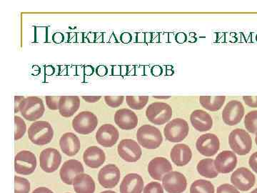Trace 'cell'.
<instances>
[{
    "mask_svg": "<svg viewBox=\"0 0 257 193\" xmlns=\"http://www.w3.org/2000/svg\"><path fill=\"white\" fill-rule=\"evenodd\" d=\"M149 96H126V102L131 109L135 111L143 110L147 106Z\"/></svg>",
    "mask_w": 257,
    "mask_h": 193,
    "instance_id": "cell-31",
    "label": "cell"
},
{
    "mask_svg": "<svg viewBox=\"0 0 257 193\" xmlns=\"http://www.w3.org/2000/svg\"><path fill=\"white\" fill-rule=\"evenodd\" d=\"M62 162V155L55 148H47L42 150L40 155V165L42 170L52 173L58 170Z\"/></svg>",
    "mask_w": 257,
    "mask_h": 193,
    "instance_id": "cell-14",
    "label": "cell"
},
{
    "mask_svg": "<svg viewBox=\"0 0 257 193\" xmlns=\"http://www.w3.org/2000/svg\"><path fill=\"white\" fill-rule=\"evenodd\" d=\"M163 188L160 182H151L145 186L143 193H164Z\"/></svg>",
    "mask_w": 257,
    "mask_h": 193,
    "instance_id": "cell-36",
    "label": "cell"
},
{
    "mask_svg": "<svg viewBox=\"0 0 257 193\" xmlns=\"http://www.w3.org/2000/svg\"><path fill=\"white\" fill-rule=\"evenodd\" d=\"M145 182L141 175L130 173L125 176L120 184V193H142Z\"/></svg>",
    "mask_w": 257,
    "mask_h": 193,
    "instance_id": "cell-21",
    "label": "cell"
},
{
    "mask_svg": "<svg viewBox=\"0 0 257 193\" xmlns=\"http://www.w3.org/2000/svg\"><path fill=\"white\" fill-rule=\"evenodd\" d=\"M248 165H249L251 170L257 174V152H255L250 156L249 160H248Z\"/></svg>",
    "mask_w": 257,
    "mask_h": 193,
    "instance_id": "cell-40",
    "label": "cell"
},
{
    "mask_svg": "<svg viewBox=\"0 0 257 193\" xmlns=\"http://www.w3.org/2000/svg\"><path fill=\"white\" fill-rule=\"evenodd\" d=\"M197 170L199 175L206 178H216L219 175V172L216 171L214 160L213 159H203L197 164Z\"/></svg>",
    "mask_w": 257,
    "mask_h": 193,
    "instance_id": "cell-29",
    "label": "cell"
},
{
    "mask_svg": "<svg viewBox=\"0 0 257 193\" xmlns=\"http://www.w3.org/2000/svg\"><path fill=\"white\" fill-rule=\"evenodd\" d=\"M60 96H46V105L47 108L51 111H57L59 110L60 106Z\"/></svg>",
    "mask_w": 257,
    "mask_h": 193,
    "instance_id": "cell-37",
    "label": "cell"
},
{
    "mask_svg": "<svg viewBox=\"0 0 257 193\" xmlns=\"http://www.w3.org/2000/svg\"><path fill=\"white\" fill-rule=\"evenodd\" d=\"M256 182V177L246 167H239L231 176V182L236 189L246 192L251 189Z\"/></svg>",
    "mask_w": 257,
    "mask_h": 193,
    "instance_id": "cell-11",
    "label": "cell"
},
{
    "mask_svg": "<svg viewBox=\"0 0 257 193\" xmlns=\"http://www.w3.org/2000/svg\"><path fill=\"white\" fill-rule=\"evenodd\" d=\"M170 157L175 165L183 167L192 160V150L185 144H177L171 150Z\"/></svg>",
    "mask_w": 257,
    "mask_h": 193,
    "instance_id": "cell-23",
    "label": "cell"
},
{
    "mask_svg": "<svg viewBox=\"0 0 257 193\" xmlns=\"http://www.w3.org/2000/svg\"><path fill=\"white\" fill-rule=\"evenodd\" d=\"M32 193H54L51 189L45 187H37Z\"/></svg>",
    "mask_w": 257,
    "mask_h": 193,
    "instance_id": "cell-43",
    "label": "cell"
},
{
    "mask_svg": "<svg viewBox=\"0 0 257 193\" xmlns=\"http://www.w3.org/2000/svg\"><path fill=\"white\" fill-rule=\"evenodd\" d=\"M83 160L88 167L92 169H96L102 165L105 162V153L99 147H89L84 152Z\"/></svg>",
    "mask_w": 257,
    "mask_h": 193,
    "instance_id": "cell-24",
    "label": "cell"
},
{
    "mask_svg": "<svg viewBox=\"0 0 257 193\" xmlns=\"http://www.w3.org/2000/svg\"><path fill=\"white\" fill-rule=\"evenodd\" d=\"M25 96H15V113H18V112H20V106L21 104L22 101L25 99Z\"/></svg>",
    "mask_w": 257,
    "mask_h": 193,
    "instance_id": "cell-42",
    "label": "cell"
},
{
    "mask_svg": "<svg viewBox=\"0 0 257 193\" xmlns=\"http://www.w3.org/2000/svg\"><path fill=\"white\" fill-rule=\"evenodd\" d=\"M100 193H116L114 192V191L108 190V191H104V192H101Z\"/></svg>",
    "mask_w": 257,
    "mask_h": 193,
    "instance_id": "cell-45",
    "label": "cell"
},
{
    "mask_svg": "<svg viewBox=\"0 0 257 193\" xmlns=\"http://www.w3.org/2000/svg\"><path fill=\"white\" fill-rule=\"evenodd\" d=\"M225 96H201L199 103L204 109L211 112L219 111L224 106Z\"/></svg>",
    "mask_w": 257,
    "mask_h": 193,
    "instance_id": "cell-28",
    "label": "cell"
},
{
    "mask_svg": "<svg viewBox=\"0 0 257 193\" xmlns=\"http://www.w3.org/2000/svg\"><path fill=\"white\" fill-rule=\"evenodd\" d=\"M117 152L119 157L127 162H138L143 155L140 144L132 139L121 140L118 145Z\"/></svg>",
    "mask_w": 257,
    "mask_h": 193,
    "instance_id": "cell-9",
    "label": "cell"
},
{
    "mask_svg": "<svg viewBox=\"0 0 257 193\" xmlns=\"http://www.w3.org/2000/svg\"><path fill=\"white\" fill-rule=\"evenodd\" d=\"M245 104L250 108H257V96H243Z\"/></svg>",
    "mask_w": 257,
    "mask_h": 193,
    "instance_id": "cell-39",
    "label": "cell"
},
{
    "mask_svg": "<svg viewBox=\"0 0 257 193\" xmlns=\"http://www.w3.org/2000/svg\"><path fill=\"white\" fill-rule=\"evenodd\" d=\"M120 177L119 169L114 164L104 166L98 174V181L104 188H114L119 183Z\"/></svg>",
    "mask_w": 257,
    "mask_h": 193,
    "instance_id": "cell-15",
    "label": "cell"
},
{
    "mask_svg": "<svg viewBox=\"0 0 257 193\" xmlns=\"http://www.w3.org/2000/svg\"><path fill=\"white\" fill-rule=\"evenodd\" d=\"M54 137L52 125L47 121H37L30 125L28 138L35 145L43 146L50 143Z\"/></svg>",
    "mask_w": 257,
    "mask_h": 193,
    "instance_id": "cell-1",
    "label": "cell"
},
{
    "mask_svg": "<svg viewBox=\"0 0 257 193\" xmlns=\"http://www.w3.org/2000/svg\"><path fill=\"white\" fill-rule=\"evenodd\" d=\"M214 165L219 173H229L234 170L237 165V157L234 152L224 150L216 156Z\"/></svg>",
    "mask_w": 257,
    "mask_h": 193,
    "instance_id": "cell-18",
    "label": "cell"
},
{
    "mask_svg": "<svg viewBox=\"0 0 257 193\" xmlns=\"http://www.w3.org/2000/svg\"><path fill=\"white\" fill-rule=\"evenodd\" d=\"M61 150L69 157L74 156L81 149L80 140L77 135L72 133H66L60 140Z\"/></svg>",
    "mask_w": 257,
    "mask_h": 193,
    "instance_id": "cell-22",
    "label": "cell"
},
{
    "mask_svg": "<svg viewBox=\"0 0 257 193\" xmlns=\"http://www.w3.org/2000/svg\"><path fill=\"white\" fill-rule=\"evenodd\" d=\"M173 170L172 164L167 158L163 157H157L152 159L149 163L147 170L152 178L155 180L161 181L164 176Z\"/></svg>",
    "mask_w": 257,
    "mask_h": 193,
    "instance_id": "cell-17",
    "label": "cell"
},
{
    "mask_svg": "<svg viewBox=\"0 0 257 193\" xmlns=\"http://www.w3.org/2000/svg\"><path fill=\"white\" fill-rule=\"evenodd\" d=\"M114 121L116 125L121 130H131L137 128L139 119L135 112L123 108L115 113Z\"/></svg>",
    "mask_w": 257,
    "mask_h": 193,
    "instance_id": "cell-20",
    "label": "cell"
},
{
    "mask_svg": "<svg viewBox=\"0 0 257 193\" xmlns=\"http://www.w3.org/2000/svg\"><path fill=\"white\" fill-rule=\"evenodd\" d=\"M244 113V107L241 102L231 101L225 106L221 117L225 124L234 126L240 123Z\"/></svg>",
    "mask_w": 257,
    "mask_h": 193,
    "instance_id": "cell-12",
    "label": "cell"
},
{
    "mask_svg": "<svg viewBox=\"0 0 257 193\" xmlns=\"http://www.w3.org/2000/svg\"><path fill=\"white\" fill-rule=\"evenodd\" d=\"M15 140L17 141L25 136L27 130V125L23 118L19 116L15 117Z\"/></svg>",
    "mask_w": 257,
    "mask_h": 193,
    "instance_id": "cell-34",
    "label": "cell"
},
{
    "mask_svg": "<svg viewBox=\"0 0 257 193\" xmlns=\"http://www.w3.org/2000/svg\"><path fill=\"white\" fill-rule=\"evenodd\" d=\"M172 115L173 111L170 105L160 102L152 103L146 111L147 119L154 125L166 124L172 119Z\"/></svg>",
    "mask_w": 257,
    "mask_h": 193,
    "instance_id": "cell-5",
    "label": "cell"
},
{
    "mask_svg": "<svg viewBox=\"0 0 257 193\" xmlns=\"http://www.w3.org/2000/svg\"><path fill=\"white\" fill-rule=\"evenodd\" d=\"M84 172V167L79 161L69 160L62 165L60 170V178L64 183L73 184L74 179L77 175Z\"/></svg>",
    "mask_w": 257,
    "mask_h": 193,
    "instance_id": "cell-19",
    "label": "cell"
},
{
    "mask_svg": "<svg viewBox=\"0 0 257 193\" xmlns=\"http://www.w3.org/2000/svg\"><path fill=\"white\" fill-rule=\"evenodd\" d=\"M37 165L36 156L28 150L20 151L15 156V172L19 175H31L36 170Z\"/></svg>",
    "mask_w": 257,
    "mask_h": 193,
    "instance_id": "cell-8",
    "label": "cell"
},
{
    "mask_svg": "<svg viewBox=\"0 0 257 193\" xmlns=\"http://www.w3.org/2000/svg\"><path fill=\"white\" fill-rule=\"evenodd\" d=\"M244 126L248 133H257V111L249 112L246 115L244 119Z\"/></svg>",
    "mask_w": 257,
    "mask_h": 193,
    "instance_id": "cell-32",
    "label": "cell"
},
{
    "mask_svg": "<svg viewBox=\"0 0 257 193\" xmlns=\"http://www.w3.org/2000/svg\"><path fill=\"white\" fill-rule=\"evenodd\" d=\"M162 186L168 193H182L187 187L185 176L177 171H172L164 176Z\"/></svg>",
    "mask_w": 257,
    "mask_h": 193,
    "instance_id": "cell-13",
    "label": "cell"
},
{
    "mask_svg": "<svg viewBox=\"0 0 257 193\" xmlns=\"http://www.w3.org/2000/svg\"><path fill=\"white\" fill-rule=\"evenodd\" d=\"M43 101L38 96H30L25 98L20 106V112L28 121L35 122L40 119L45 113Z\"/></svg>",
    "mask_w": 257,
    "mask_h": 193,
    "instance_id": "cell-4",
    "label": "cell"
},
{
    "mask_svg": "<svg viewBox=\"0 0 257 193\" xmlns=\"http://www.w3.org/2000/svg\"><path fill=\"white\" fill-rule=\"evenodd\" d=\"M229 144L231 150L237 155H246L252 149V139L243 129H235L229 136Z\"/></svg>",
    "mask_w": 257,
    "mask_h": 193,
    "instance_id": "cell-3",
    "label": "cell"
},
{
    "mask_svg": "<svg viewBox=\"0 0 257 193\" xmlns=\"http://www.w3.org/2000/svg\"><path fill=\"white\" fill-rule=\"evenodd\" d=\"M119 133L114 125L104 124L101 126L96 133L97 143L104 147H111L117 143Z\"/></svg>",
    "mask_w": 257,
    "mask_h": 193,
    "instance_id": "cell-16",
    "label": "cell"
},
{
    "mask_svg": "<svg viewBox=\"0 0 257 193\" xmlns=\"http://www.w3.org/2000/svg\"><path fill=\"white\" fill-rule=\"evenodd\" d=\"M98 123L97 117L92 112H81L72 120V128L80 135H89L95 130Z\"/></svg>",
    "mask_w": 257,
    "mask_h": 193,
    "instance_id": "cell-7",
    "label": "cell"
},
{
    "mask_svg": "<svg viewBox=\"0 0 257 193\" xmlns=\"http://www.w3.org/2000/svg\"><path fill=\"white\" fill-rule=\"evenodd\" d=\"M251 193H257V188L253 189L252 192H251Z\"/></svg>",
    "mask_w": 257,
    "mask_h": 193,
    "instance_id": "cell-47",
    "label": "cell"
},
{
    "mask_svg": "<svg viewBox=\"0 0 257 193\" xmlns=\"http://www.w3.org/2000/svg\"><path fill=\"white\" fill-rule=\"evenodd\" d=\"M15 193H29L30 191L31 184L28 179L24 177L15 176Z\"/></svg>",
    "mask_w": 257,
    "mask_h": 193,
    "instance_id": "cell-33",
    "label": "cell"
},
{
    "mask_svg": "<svg viewBox=\"0 0 257 193\" xmlns=\"http://www.w3.org/2000/svg\"><path fill=\"white\" fill-rule=\"evenodd\" d=\"M190 121L194 129L199 132H207L213 127L212 118L207 112L197 110L190 115Z\"/></svg>",
    "mask_w": 257,
    "mask_h": 193,
    "instance_id": "cell-25",
    "label": "cell"
},
{
    "mask_svg": "<svg viewBox=\"0 0 257 193\" xmlns=\"http://www.w3.org/2000/svg\"><path fill=\"white\" fill-rule=\"evenodd\" d=\"M216 193H240L239 189L229 184H223L217 187Z\"/></svg>",
    "mask_w": 257,
    "mask_h": 193,
    "instance_id": "cell-38",
    "label": "cell"
},
{
    "mask_svg": "<svg viewBox=\"0 0 257 193\" xmlns=\"http://www.w3.org/2000/svg\"><path fill=\"white\" fill-rule=\"evenodd\" d=\"M255 143H256V145L257 146V133H256V137H255Z\"/></svg>",
    "mask_w": 257,
    "mask_h": 193,
    "instance_id": "cell-46",
    "label": "cell"
},
{
    "mask_svg": "<svg viewBox=\"0 0 257 193\" xmlns=\"http://www.w3.org/2000/svg\"><path fill=\"white\" fill-rule=\"evenodd\" d=\"M73 187L76 193H94L95 182L90 175L82 173L74 178Z\"/></svg>",
    "mask_w": 257,
    "mask_h": 193,
    "instance_id": "cell-27",
    "label": "cell"
},
{
    "mask_svg": "<svg viewBox=\"0 0 257 193\" xmlns=\"http://www.w3.org/2000/svg\"><path fill=\"white\" fill-rule=\"evenodd\" d=\"M138 143L144 148L155 150L160 147L163 142V137L158 128L150 125L140 127L137 132Z\"/></svg>",
    "mask_w": 257,
    "mask_h": 193,
    "instance_id": "cell-2",
    "label": "cell"
},
{
    "mask_svg": "<svg viewBox=\"0 0 257 193\" xmlns=\"http://www.w3.org/2000/svg\"><path fill=\"white\" fill-rule=\"evenodd\" d=\"M214 184L205 179L194 181L190 187V193H214Z\"/></svg>",
    "mask_w": 257,
    "mask_h": 193,
    "instance_id": "cell-30",
    "label": "cell"
},
{
    "mask_svg": "<svg viewBox=\"0 0 257 193\" xmlns=\"http://www.w3.org/2000/svg\"><path fill=\"white\" fill-rule=\"evenodd\" d=\"M84 101L89 103H95L101 100V96H82Z\"/></svg>",
    "mask_w": 257,
    "mask_h": 193,
    "instance_id": "cell-41",
    "label": "cell"
},
{
    "mask_svg": "<svg viewBox=\"0 0 257 193\" xmlns=\"http://www.w3.org/2000/svg\"><path fill=\"white\" fill-rule=\"evenodd\" d=\"M80 107V99L78 96H60L59 112L61 116L68 118L73 116Z\"/></svg>",
    "mask_w": 257,
    "mask_h": 193,
    "instance_id": "cell-26",
    "label": "cell"
},
{
    "mask_svg": "<svg viewBox=\"0 0 257 193\" xmlns=\"http://www.w3.org/2000/svg\"><path fill=\"white\" fill-rule=\"evenodd\" d=\"M106 72H107V69H106V67H104V66H99V67L96 69V73L99 74V75H105Z\"/></svg>",
    "mask_w": 257,
    "mask_h": 193,
    "instance_id": "cell-44",
    "label": "cell"
},
{
    "mask_svg": "<svg viewBox=\"0 0 257 193\" xmlns=\"http://www.w3.org/2000/svg\"><path fill=\"white\" fill-rule=\"evenodd\" d=\"M124 98V96H104V101L108 106L116 108L122 105Z\"/></svg>",
    "mask_w": 257,
    "mask_h": 193,
    "instance_id": "cell-35",
    "label": "cell"
},
{
    "mask_svg": "<svg viewBox=\"0 0 257 193\" xmlns=\"http://www.w3.org/2000/svg\"><path fill=\"white\" fill-rule=\"evenodd\" d=\"M196 147L201 155L206 157H212L219 152L220 141L214 134H204L197 139Z\"/></svg>",
    "mask_w": 257,
    "mask_h": 193,
    "instance_id": "cell-10",
    "label": "cell"
},
{
    "mask_svg": "<svg viewBox=\"0 0 257 193\" xmlns=\"http://www.w3.org/2000/svg\"><path fill=\"white\" fill-rule=\"evenodd\" d=\"M189 132L188 123L182 118H176L167 123L164 128L165 138L171 143H179L187 138Z\"/></svg>",
    "mask_w": 257,
    "mask_h": 193,
    "instance_id": "cell-6",
    "label": "cell"
}]
</instances>
